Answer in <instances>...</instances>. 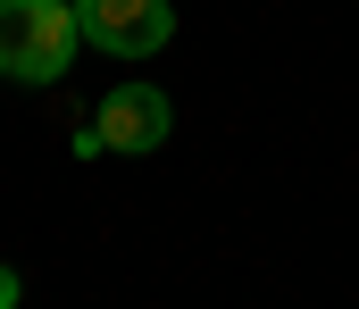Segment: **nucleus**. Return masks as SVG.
<instances>
[{"instance_id": "f257e3e1", "label": "nucleus", "mask_w": 359, "mask_h": 309, "mask_svg": "<svg viewBox=\"0 0 359 309\" xmlns=\"http://www.w3.org/2000/svg\"><path fill=\"white\" fill-rule=\"evenodd\" d=\"M84 50V25L67 0H0V76L17 84H67Z\"/></svg>"}, {"instance_id": "f03ea898", "label": "nucleus", "mask_w": 359, "mask_h": 309, "mask_svg": "<svg viewBox=\"0 0 359 309\" xmlns=\"http://www.w3.org/2000/svg\"><path fill=\"white\" fill-rule=\"evenodd\" d=\"M168 134H176V109H168L159 84H109L100 109L84 117V134H76V151H84V159H100V151L142 159V151H159Z\"/></svg>"}, {"instance_id": "7ed1b4c3", "label": "nucleus", "mask_w": 359, "mask_h": 309, "mask_svg": "<svg viewBox=\"0 0 359 309\" xmlns=\"http://www.w3.org/2000/svg\"><path fill=\"white\" fill-rule=\"evenodd\" d=\"M76 25L109 59H151V50L176 42V8L168 0H76Z\"/></svg>"}, {"instance_id": "20e7f679", "label": "nucleus", "mask_w": 359, "mask_h": 309, "mask_svg": "<svg viewBox=\"0 0 359 309\" xmlns=\"http://www.w3.org/2000/svg\"><path fill=\"white\" fill-rule=\"evenodd\" d=\"M17 293H25V284H17V268H0V309H17Z\"/></svg>"}]
</instances>
